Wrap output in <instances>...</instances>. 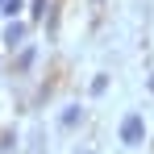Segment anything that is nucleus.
Wrapping results in <instances>:
<instances>
[{
  "label": "nucleus",
  "instance_id": "nucleus-1",
  "mask_svg": "<svg viewBox=\"0 0 154 154\" xmlns=\"http://www.w3.org/2000/svg\"><path fill=\"white\" fill-rule=\"evenodd\" d=\"M142 137H146V121H142V112H129L125 121H121V142H125V146H142Z\"/></svg>",
  "mask_w": 154,
  "mask_h": 154
},
{
  "label": "nucleus",
  "instance_id": "nucleus-2",
  "mask_svg": "<svg viewBox=\"0 0 154 154\" xmlns=\"http://www.w3.org/2000/svg\"><path fill=\"white\" fill-rule=\"evenodd\" d=\"M75 121H79V104H71V108H67V112L58 117V125H63V129H71Z\"/></svg>",
  "mask_w": 154,
  "mask_h": 154
},
{
  "label": "nucleus",
  "instance_id": "nucleus-3",
  "mask_svg": "<svg viewBox=\"0 0 154 154\" xmlns=\"http://www.w3.org/2000/svg\"><path fill=\"white\" fill-rule=\"evenodd\" d=\"M25 38V25H8L4 29V42H21Z\"/></svg>",
  "mask_w": 154,
  "mask_h": 154
},
{
  "label": "nucleus",
  "instance_id": "nucleus-4",
  "mask_svg": "<svg viewBox=\"0 0 154 154\" xmlns=\"http://www.w3.org/2000/svg\"><path fill=\"white\" fill-rule=\"evenodd\" d=\"M0 13H4V17H17V13H21V0H4Z\"/></svg>",
  "mask_w": 154,
  "mask_h": 154
},
{
  "label": "nucleus",
  "instance_id": "nucleus-5",
  "mask_svg": "<svg viewBox=\"0 0 154 154\" xmlns=\"http://www.w3.org/2000/svg\"><path fill=\"white\" fill-rule=\"evenodd\" d=\"M104 88H108V75H96V79H92V96H104Z\"/></svg>",
  "mask_w": 154,
  "mask_h": 154
},
{
  "label": "nucleus",
  "instance_id": "nucleus-6",
  "mask_svg": "<svg viewBox=\"0 0 154 154\" xmlns=\"http://www.w3.org/2000/svg\"><path fill=\"white\" fill-rule=\"evenodd\" d=\"M29 13H33V17H42V13H46V0H33V4H29Z\"/></svg>",
  "mask_w": 154,
  "mask_h": 154
},
{
  "label": "nucleus",
  "instance_id": "nucleus-7",
  "mask_svg": "<svg viewBox=\"0 0 154 154\" xmlns=\"http://www.w3.org/2000/svg\"><path fill=\"white\" fill-rule=\"evenodd\" d=\"M0 4H4V0H0Z\"/></svg>",
  "mask_w": 154,
  "mask_h": 154
}]
</instances>
